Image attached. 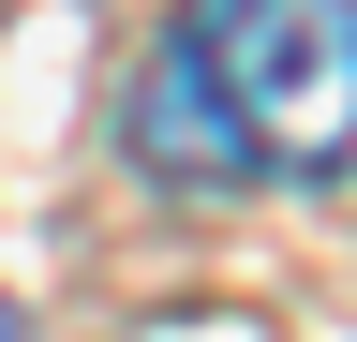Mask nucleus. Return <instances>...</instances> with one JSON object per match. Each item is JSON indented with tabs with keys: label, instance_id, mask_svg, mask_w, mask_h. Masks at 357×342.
<instances>
[{
	"label": "nucleus",
	"instance_id": "f257e3e1",
	"mask_svg": "<svg viewBox=\"0 0 357 342\" xmlns=\"http://www.w3.org/2000/svg\"><path fill=\"white\" fill-rule=\"evenodd\" d=\"M238 104L253 179H342L357 164V0H194L178 15Z\"/></svg>",
	"mask_w": 357,
	"mask_h": 342
},
{
	"label": "nucleus",
	"instance_id": "f03ea898",
	"mask_svg": "<svg viewBox=\"0 0 357 342\" xmlns=\"http://www.w3.org/2000/svg\"><path fill=\"white\" fill-rule=\"evenodd\" d=\"M134 164H149L164 194H238L253 179V149H238V104H223V75L194 30H164L149 75H134Z\"/></svg>",
	"mask_w": 357,
	"mask_h": 342
},
{
	"label": "nucleus",
	"instance_id": "7ed1b4c3",
	"mask_svg": "<svg viewBox=\"0 0 357 342\" xmlns=\"http://www.w3.org/2000/svg\"><path fill=\"white\" fill-rule=\"evenodd\" d=\"M0 342H30V327H15V297H0Z\"/></svg>",
	"mask_w": 357,
	"mask_h": 342
}]
</instances>
